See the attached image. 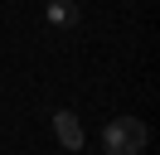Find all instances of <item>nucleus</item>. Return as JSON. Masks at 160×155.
Returning <instances> with one entry per match:
<instances>
[{
    "instance_id": "nucleus-1",
    "label": "nucleus",
    "mask_w": 160,
    "mask_h": 155,
    "mask_svg": "<svg viewBox=\"0 0 160 155\" xmlns=\"http://www.w3.org/2000/svg\"><path fill=\"white\" fill-rule=\"evenodd\" d=\"M146 145H150V126L141 116H117L102 131V150L107 155H141Z\"/></svg>"
},
{
    "instance_id": "nucleus-2",
    "label": "nucleus",
    "mask_w": 160,
    "mask_h": 155,
    "mask_svg": "<svg viewBox=\"0 0 160 155\" xmlns=\"http://www.w3.org/2000/svg\"><path fill=\"white\" fill-rule=\"evenodd\" d=\"M53 136H58L63 150H82V126L73 112H53Z\"/></svg>"
},
{
    "instance_id": "nucleus-3",
    "label": "nucleus",
    "mask_w": 160,
    "mask_h": 155,
    "mask_svg": "<svg viewBox=\"0 0 160 155\" xmlns=\"http://www.w3.org/2000/svg\"><path fill=\"white\" fill-rule=\"evenodd\" d=\"M44 19H49L53 29H73V24H78V5H73V0H49Z\"/></svg>"
}]
</instances>
